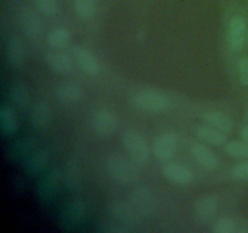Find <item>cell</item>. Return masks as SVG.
Segmentation results:
<instances>
[{"label":"cell","mask_w":248,"mask_h":233,"mask_svg":"<svg viewBox=\"0 0 248 233\" xmlns=\"http://www.w3.org/2000/svg\"><path fill=\"white\" fill-rule=\"evenodd\" d=\"M86 203L80 198L68 200L58 214V226L63 232H74L86 217Z\"/></svg>","instance_id":"6da1fadb"},{"label":"cell","mask_w":248,"mask_h":233,"mask_svg":"<svg viewBox=\"0 0 248 233\" xmlns=\"http://www.w3.org/2000/svg\"><path fill=\"white\" fill-rule=\"evenodd\" d=\"M62 181V170L58 167H51L40 175L36 183L35 194L38 200L43 205H50L60 191Z\"/></svg>","instance_id":"7a4b0ae2"},{"label":"cell","mask_w":248,"mask_h":233,"mask_svg":"<svg viewBox=\"0 0 248 233\" xmlns=\"http://www.w3.org/2000/svg\"><path fill=\"white\" fill-rule=\"evenodd\" d=\"M132 104L137 109L147 112H165L170 108L169 96L155 89H145L136 92L132 96Z\"/></svg>","instance_id":"3957f363"},{"label":"cell","mask_w":248,"mask_h":233,"mask_svg":"<svg viewBox=\"0 0 248 233\" xmlns=\"http://www.w3.org/2000/svg\"><path fill=\"white\" fill-rule=\"evenodd\" d=\"M136 163L130 162L121 154H110L107 158L106 169L109 176L120 183H131L138 176Z\"/></svg>","instance_id":"277c9868"},{"label":"cell","mask_w":248,"mask_h":233,"mask_svg":"<svg viewBox=\"0 0 248 233\" xmlns=\"http://www.w3.org/2000/svg\"><path fill=\"white\" fill-rule=\"evenodd\" d=\"M123 145L131 159L138 165L147 163L149 158V147L144 136L135 129H127L123 135Z\"/></svg>","instance_id":"5b68a950"},{"label":"cell","mask_w":248,"mask_h":233,"mask_svg":"<svg viewBox=\"0 0 248 233\" xmlns=\"http://www.w3.org/2000/svg\"><path fill=\"white\" fill-rule=\"evenodd\" d=\"M108 214L109 217L126 228L127 232L136 230L140 226L142 218L131 203L128 204L125 201H113L108 206Z\"/></svg>","instance_id":"8992f818"},{"label":"cell","mask_w":248,"mask_h":233,"mask_svg":"<svg viewBox=\"0 0 248 233\" xmlns=\"http://www.w3.org/2000/svg\"><path fill=\"white\" fill-rule=\"evenodd\" d=\"M36 145H38V141L34 136H22L7 146L5 150V159L14 164L24 163L28 159L29 155L36 150Z\"/></svg>","instance_id":"52a82bcc"},{"label":"cell","mask_w":248,"mask_h":233,"mask_svg":"<svg viewBox=\"0 0 248 233\" xmlns=\"http://www.w3.org/2000/svg\"><path fill=\"white\" fill-rule=\"evenodd\" d=\"M131 205L136 209L140 217H152L155 213V200L147 186H137L131 193Z\"/></svg>","instance_id":"ba28073f"},{"label":"cell","mask_w":248,"mask_h":233,"mask_svg":"<svg viewBox=\"0 0 248 233\" xmlns=\"http://www.w3.org/2000/svg\"><path fill=\"white\" fill-rule=\"evenodd\" d=\"M218 205H219V199L216 194H203L194 203L195 218L202 225L211 222L215 217L216 213H217Z\"/></svg>","instance_id":"9c48e42d"},{"label":"cell","mask_w":248,"mask_h":233,"mask_svg":"<svg viewBox=\"0 0 248 233\" xmlns=\"http://www.w3.org/2000/svg\"><path fill=\"white\" fill-rule=\"evenodd\" d=\"M178 136L174 133H165L157 136L153 145V152L156 159L166 162L173 158L178 148Z\"/></svg>","instance_id":"30bf717a"},{"label":"cell","mask_w":248,"mask_h":233,"mask_svg":"<svg viewBox=\"0 0 248 233\" xmlns=\"http://www.w3.org/2000/svg\"><path fill=\"white\" fill-rule=\"evenodd\" d=\"M161 174L167 181L173 184H178V186L190 184L195 179L193 171L188 166L176 162L165 164L161 169Z\"/></svg>","instance_id":"8fae6325"},{"label":"cell","mask_w":248,"mask_h":233,"mask_svg":"<svg viewBox=\"0 0 248 233\" xmlns=\"http://www.w3.org/2000/svg\"><path fill=\"white\" fill-rule=\"evenodd\" d=\"M91 126L94 133L101 137H109L118 129V120L110 111L101 109V111H97L92 116Z\"/></svg>","instance_id":"7c38bea8"},{"label":"cell","mask_w":248,"mask_h":233,"mask_svg":"<svg viewBox=\"0 0 248 233\" xmlns=\"http://www.w3.org/2000/svg\"><path fill=\"white\" fill-rule=\"evenodd\" d=\"M247 40L246 19L242 16H234L228 26V44L232 51H240Z\"/></svg>","instance_id":"4fadbf2b"},{"label":"cell","mask_w":248,"mask_h":233,"mask_svg":"<svg viewBox=\"0 0 248 233\" xmlns=\"http://www.w3.org/2000/svg\"><path fill=\"white\" fill-rule=\"evenodd\" d=\"M18 19L22 32L28 38H38L41 34V32H43V22H41L40 16L31 7H22V10L19 11Z\"/></svg>","instance_id":"5bb4252c"},{"label":"cell","mask_w":248,"mask_h":233,"mask_svg":"<svg viewBox=\"0 0 248 233\" xmlns=\"http://www.w3.org/2000/svg\"><path fill=\"white\" fill-rule=\"evenodd\" d=\"M48 162H50V152L46 148H38L24 162V172L29 177L40 176L45 172Z\"/></svg>","instance_id":"9a60e30c"},{"label":"cell","mask_w":248,"mask_h":233,"mask_svg":"<svg viewBox=\"0 0 248 233\" xmlns=\"http://www.w3.org/2000/svg\"><path fill=\"white\" fill-rule=\"evenodd\" d=\"M5 58L11 67L18 68L24 65L26 50H24L23 41L19 36L11 35L7 39L6 45H5Z\"/></svg>","instance_id":"2e32d148"},{"label":"cell","mask_w":248,"mask_h":233,"mask_svg":"<svg viewBox=\"0 0 248 233\" xmlns=\"http://www.w3.org/2000/svg\"><path fill=\"white\" fill-rule=\"evenodd\" d=\"M73 56L75 62L80 67V69L89 75H97L101 72V65L98 60L86 49L81 46H74L73 48Z\"/></svg>","instance_id":"e0dca14e"},{"label":"cell","mask_w":248,"mask_h":233,"mask_svg":"<svg viewBox=\"0 0 248 233\" xmlns=\"http://www.w3.org/2000/svg\"><path fill=\"white\" fill-rule=\"evenodd\" d=\"M45 61L53 72L61 73V74H67V73L72 72L73 68H74L73 58L68 53L56 50V49L46 52Z\"/></svg>","instance_id":"ac0fdd59"},{"label":"cell","mask_w":248,"mask_h":233,"mask_svg":"<svg viewBox=\"0 0 248 233\" xmlns=\"http://www.w3.org/2000/svg\"><path fill=\"white\" fill-rule=\"evenodd\" d=\"M63 186L67 191L74 192L79 188L81 182V167L78 160L70 158L65 162L64 167L62 170Z\"/></svg>","instance_id":"d6986e66"},{"label":"cell","mask_w":248,"mask_h":233,"mask_svg":"<svg viewBox=\"0 0 248 233\" xmlns=\"http://www.w3.org/2000/svg\"><path fill=\"white\" fill-rule=\"evenodd\" d=\"M18 131V120L15 111L9 104L4 103L0 108V133L2 138L9 140Z\"/></svg>","instance_id":"ffe728a7"},{"label":"cell","mask_w":248,"mask_h":233,"mask_svg":"<svg viewBox=\"0 0 248 233\" xmlns=\"http://www.w3.org/2000/svg\"><path fill=\"white\" fill-rule=\"evenodd\" d=\"M191 154L194 159L207 170H216L219 166V159L217 155L208 147H206L203 142H195L191 146Z\"/></svg>","instance_id":"44dd1931"},{"label":"cell","mask_w":248,"mask_h":233,"mask_svg":"<svg viewBox=\"0 0 248 233\" xmlns=\"http://www.w3.org/2000/svg\"><path fill=\"white\" fill-rule=\"evenodd\" d=\"M55 95L62 103L74 104L84 99V90L73 83H62L56 87Z\"/></svg>","instance_id":"7402d4cb"},{"label":"cell","mask_w":248,"mask_h":233,"mask_svg":"<svg viewBox=\"0 0 248 233\" xmlns=\"http://www.w3.org/2000/svg\"><path fill=\"white\" fill-rule=\"evenodd\" d=\"M195 135L201 142L212 146H223L227 143L228 136L223 131L211 125H199L195 129Z\"/></svg>","instance_id":"603a6c76"},{"label":"cell","mask_w":248,"mask_h":233,"mask_svg":"<svg viewBox=\"0 0 248 233\" xmlns=\"http://www.w3.org/2000/svg\"><path fill=\"white\" fill-rule=\"evenodd\" d=\"M202 120L208 125L223 131L228 135L234 129V123L227 113L222 111H207L201 116Z\"/></svg>","instance_id":"cb8c5ba5"},{"label":"cell","mask_w":248,"mask_h":233,"mask_svg":"<svg viewBox=\"0 0 248 233\" xmlns=\"http://www.w3.org/2000/svg\"><path fill=\"white\" fill-rule=\"evenodd\" d=\"M51 121L50 104L39 101L34 104L31 112V124L36 130H45Z\"/></svg>","instance_id":"d4e9b609"},{"label":"cell","mask_w":248,"mask_h":233,"mask_svg":"<svg viewBox=\"0 0 248 233\" xmlns=\"http://www.w3.org/2000/svg\"><path fill=\"white\" fill-rule=\"evenodd\" d=\"M9 96L17 108L24 109L29 104V90L22 83H14L9 89Z\"/></svg>","instance_id":"484cf974"},{"label":"cell","mask_w":248,"mask_h":233,"mask_svg":"<svg viewBox=\"0 0 248 233\" xmlns=\"http://www.w3.org/2000/svg\"><path fill=\"white\" fill-rule=\"evenodd\" d=\"M70 40V33L65 28H56L48 34L47 43L48 45L56 50H62L67 48Z\"/></svg>","instance_id":"4316f807"},{"label":"cell","mask_w":248,"mask_h":233,"mask_svg":"<svg viewBox=\"0 0 248 233\" xmlns=\"http://www.w3.org/2000/svg\"><path fill=\"white\" fill-rule=\"evenodd\" d=\"M224 150L229 157L232 158H248V145L245 141L234 140L227 142Z\"/></svg>","instance_id":"83f0119b"},{"label":"cell","mask_w":248,"mask_h":233,"mask_svg":"<svg viewBox=\"0 0 248 233\" xmlns=\"http://www.w3.org/2000/svg\"><path fill=\"white\" fill-rule=\"evenodd\" d=\"M75 11L82 19H90L96 12V0H75Z\"/></svg>","instance_id":"f1b7e54d"},{"label":"cell","mask_w":248,"mask_h":233,"mask_svg":"<svg viewBox=\"0 0 248 233\" xmlns=\"http://www.w3.org/2000/svg\"><path fill=\"white\" fill-rule=\"evenodd\" d=\"M212 231L215 233H235L239 231V227H237V222L234 218L222 216L215 221Z\"/></svg>","instance_id":"f546056e"},{"label":"cell","mask_w":248,"mask_h":233,"mask_svg":"<svg viewBox=\"0 0 248 233\" xmlns=\"http://www.w3.org/2000/svg\"><path fill=\"white\" fill-rule=\"evenodd\" d=\"M35 5L46 17H55L58 12L57 0H35Z\"/></svg>","instance_id":"4dcf8cb0"},{"label":"cell","mask_w":248,"mask_h":233,"mask_svg":"<svg viewBox=\"0 0 248 233\" xmlns=\"http://www.w3.org/2000/svg\"><path fill=\"white\" fill-rule=\"evenodd\" d=\"M230 175L237 181H248V160L232 166L230 169Z\"/></svg>","instance_id":"1f68e13d"},{"label":"cell","mask_w":248,"mask_h":233,"mask_svg":"<svg viewBox=\"0 0 248 233\" xmlns=\"http://www.w3.org/2000/svg\"><path fill=\"white\" fill-rule=\"evenodd\" d=\"M237 69H239L240 84L248 86V57H244L239 61Z\"/></svg>","instance_id":"d6a6232c"},{"label":"cell","mask_w":248,"mask_h":233,"mask_svg":"<svg viewBox=\"0 0 248 233\" xmlns=\"http://www.w3.org/2000/svg\"><path fill=\"white\" fill-rule=\"evenodd\" d=\"M241 136H242V140L248 145V125H245L244 128L241 129Z\"/></svg>","instance_id":"836d02e7"},{"label":"cell","mask_w":248,"mask_h":233,"mask_svg":"<svg viewBox=\"0 0 248 233\" xmlns=\"http://www.w3.org/2000/svg\"><path fill=\"white\" fill-rule=\"evenodd\" d=\"M247 43H248V28H247Z\"/></svg>","instance_id":"e575fe53"}]
</instances>
